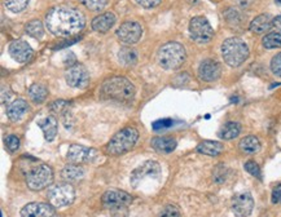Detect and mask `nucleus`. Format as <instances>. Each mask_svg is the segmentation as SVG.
<instances>
[{
	"instance_id": "1",
	"label": "nucleus",
	"mask_w": 281,
	"mask_h": 217,
	"mask_svg": "<svg viewBox=\"0 0 281 217\" xmlns=\"http://www.w3.org/2000/svg\"><path fill=\"white\" fill-rule=\"evenodd\" d=\"M45 26L60 38H73L86 26V17L75 8L57 5L45 14Z\"/></svg>"
},
{
	"instance_id": "2",
	"label": "nucleus",
	"mask_w": 281,
	"mask_h": 217,
	"mask_svg": "<svg viewBox=\"0 0 281 217\" xmlns=\"http://www.w3.org/2000/svg\"><path fill=\"white\" fill-rule=\"evenodd\" d=\"M135 86L123 76H113L105 80L101 84L100 94L104 98L121 101V102H130L135 97Z\"/></svg>"
},
{
	"instance_id": "3",
	"label": "nucleus",
	"mask_w": 281,
	"mask_h": 217,
	"mask_svg": "<svg viewBox=\"0 0 281 217\" xmlns=\"http://www.w3.org/2000/svg\"><path fill=\"white\" fill-rule=\"evenodd\" d=\"M157 59L163 70H176L187 59V52L180 43L170 41L161 47Z\"/></svg>"
},
{
	"instance_id": "4",
	"label": "nucleus",
	"mask_w": 281,
	"mask_h": 217,
	"mask_svg": "<svg viewBox=\"0 0 281 217\" xmlns=\"http://www.w3.org/2000/svg\"><path fill=\"white\" fill-rule=\"evenodd\" d=\"M249 47L240 38H229L223 41L222 56L227 65L239 67L249 57Z\"/></svg>"
},
{
	"instance_id": "5",
	"label": "nucleus",
	"mask_w": 281,
	"mask_h": 217,
	"mask_svg": "<svg viewBox=\"0 0 281 217\" xmlns=\"http://www.w3.org/2000/svg\"><path fill=\"white\" fill-rule=\"evenodd\" d=\"M138 138H139V132L136 128L127 127L125 129L119 131L118 133H115L113 137H111L110 141L106 145V153L110 155H122L129 153L134 146L138 142Z\"/></svg>"
},
{
	"instance_id": "6",
	"label": "nucleus",
	"mask_w": 281,
	"mask_h": 217,
	"mask_svg": "<svg viewBox=\"0 0 281 217\" xmlns=\"http://www.w3.org/2000/svg\"><path fill=\"white\" fill-rule=\"evenodd\" d=\"M161 165L154 160H146L131 173L130 181L132 187L140 189L148 181H157L161 177Z\"/></svg>"
},
{
	"instance_id": "7",
	"label": "nucleus",
	"mask_w": 281,
	"mask_h": 217,
	"mask_svg": "<svg viewBox=\"0 0 281 217\" xmlns=\"http://www.w3.org/2000/svg\"><path fill=\"white\" fill-rule=\"evenodd\" d=\"M53 181V171L52 168L47 164H40L38 167L33 168L29 172L26 177V184H28L29 189L39 191V190L45 189L49 186Z\"/></svg>"
},
{
	"instance_id": "8",
	"label": "nucleus",
	"mask_w": 281,
	"mask_h": 217,
	"mask_svg": "<svg viewBox=\"0 0 281 217\" xmlns=\"http://www.w3.org/2000/svg\"><path fill=\"white\" fill-rule=\"evenodd\" d=\"M189 34L191 38L200 44H205L211 40L214 36V30H212L211 25L202 16L193 17L189 22Z\"/></svg>"
},
{
	"instance_id": "9",
	"label": "nucleus",
	"mask_w": 281,
	"mask_h": 217,
	"mask_svg": "<svg viewBox=\"0 0 281 217\" xmlns=\"http://www.w3.org/2000/svg\"><path fill=\"white\" fill-rule=\"evenodd\" d=\"M48 202L56 208H61L71 204L75 199V190L70 184H63V185L55 186L48 190L47 194Z\"/></svg>"
},
{
	"instance_id": "10",
	"label": "nucleus",
	"mask_w": 281,
	"mask_h": 217,
	"mask_svg": "<svg viewBox=\"0 0 281 217\" xmlns=\"http://www.w3.org/2000/svg\"><path fill=\"white\" fill-rule=\"evenodd\" d=\"M65 80L68 86L76 90H83L90 83V72L80 63L69 66L65 72Z\"/></svg>"
},
{
	"instance_id": "11",
	"label": "nucleus",
	"mask_w": 281,
	"mask_h": 217,
	"mask_svg": "<svg viewBox=\"0 0 281 217\" xmlns=\"http://www.w3.org/2000/svg\"><path fill=\"white\" fill-rule=\"evenodd\" d=\"M117 38L126 44H135L141 39L142 36V28L141 25L135 22V21H127L123 22L118 28L117 32Z\"/></svg>"
},
{
	"instance_id": "12",
	"label": "nucleus",
	"mask_w": 281,
	"mask_h": 217,
	"mask_svg": "<svg viewBox=\"0 0 281 217\" xmlns=\"http://www.w3.org/2000/svg\"><path fill=\"white\" fill-rule=\"evenodd\" d=\"M254 199L249 191L237 193L232 198V212L237 217H249L253 212Z\"/></svg>"
},
{
	"instance_id": "13",
	"label": "nucleus",
	"mask_w": 281,
	"mask_h": 217,
	"mask_svg": "<svg viewBox=\"0 0 281 217\" xmlns=\"http://www.w3.org/2000/svg\"><path fill=\"white\" fill-rule=\"evenodd\" d=\"M98 156V152L95 149L86 148L82 145H71L68 150L66 158L73 164H82V163L94 162Z\"/></svg>"
},
{
	"instance_id": "14",
	"label": "nucleus",
	"mask_w": 281,
	"mask_h": 217,
	"mask_svg": "<svg viewBox=\"0 0 281 217\" xmlns=\"http://www.w3.org/2000/svg\"><path fill=\"white\" fill-rule=\"evenodd\" d=\"M222 75V66L218 61L211 59L204 60L198 67V76L202 82L211 83L215 82Z\"/></svg>"
},
{
	"instance_id": "15",
	"label": "nucleus",
	"mask_w": 281,
	"mask_h": 217,
	"mask_svg": "<svg viewBox=\"0 0 281 217\" xmlns=\"http://www.w3.org/2000/svg\"><path fill=\"white\" fill-rule=\"evenodd\" d=\"M9 55L14 61H17L18 63H26L33 59L34 56V51L30 47L29 43L24 40H14L9 44Z\"/></svg>"
},
{
	"instance_id": "16",
	"label": "nucleus",
	"mask_w": 281,
	"mask_h": 217,
	"mask_svg": "<svg viewBox=\"0 0 281 217\" xmlns=\"http://www.w3.org/2000/svg\"><path fill=\"white\" fill-rule=\"evenodd\" d=\"M21 217H56V210L51 203L34 202L22 208Z\"/></svg>"
},
{
	"instance_id": "17",
	"label": "nucleus",
	"mask_w": 281,
	"mask_h": 217,
	"mask_svg": "<svg viewBox=\"0 0 281 217\" xmlns=\"http://www.w3.org/2000/svg\"><path fill=\"white\" fill-rule=\"evenodd\" d=\"M103 202L109 208H114V207H122L130 204L132 202V196L129 193L123 191V190L110 189L104 193Z\"/></svg>"
},
{
	"instance_id": "18",
	"label": "nucleus",
	"mask_w": 281,
	"mask_h": 217,
	"mask_svg": "<svg viewBox=\"0 0 281 217\" xmlns=\"http://www.w3.org/2000/svg\"><path fill=\"white\" fill-rule=\"evenodd\" d=\"M30 107H29L26 101L22 100V98H17V100L12 101L7 106V115L12 122H20L26 115Z\"/></svg>"
},
{
	"instance_id": "19",
	"label": "nucleus",
	"mask_w": 281,
	"mask_h": 217,
	"mask_svg": "<svg viewBox=\"0 0 281 217\" xmlns=\"http://www.w3.org/2000/svg\"><path fill=\"white\" fill-rule=\"evenodd\" d=\"M115 20H117V18H115L114 13H111V12L103 13L92 20V29H94L96 32L105 34V32H108V31L114 26Z\"/></svg>"
},
{
	"instance_id": "20",
	"label": "nucleus",
	"mask_w": 281,
	"mask_h": 217,
	"mask_svg": "<svg viewBox=\"0 0 281 217\" xmlns=\"http://www.w3.org/2000/svg\"><path fill=\"white\" fill-rule=\"evenodd\" d=\"M38 125L44 133V138L48 142L53 141L57 134V129H59V122L55 117H45L43 118L42 121L38 122Z\"/></svg>"
},
{
	"instance_id": "21",
	"label": "nucleus",
	"mask_w": 281,
	"mask_h": 217,
	"mask_svg": "<svg viewBox=\"0 0 281 217\" xmlns=\"http://www.w3.org/2000/svg\"><path fill=\"white\" fill-rule=\"evenodd\" d=\"M272 21H274V18L271 17L270 14H259L250 22V31L254 32V34H264L266 31H268L272 28Z\"/></svg>"
},
{
	"instance_id": "22",
	"label": "nucleus",
	"mask_w": 281,
	"mask_h": 217,
	"mask_svg": "<svg viewBox=\"0 0 281 217\" xmlns=\"http://www.w3.org/2000/svg\"><path fill=\"white\" fill-rule=\"evenodd\" d=\"M150 145L156 152L162 153V154H170L176 149L177 142L173 137H156L153 138Z\"/></svg>"
},
{
	"instance_id": "23",
	"label": "nucleus",
	"mask_w": 281,
	"mask_h": 217,
	"mask_svg": "<svg viewBox=\"0 0 281 217\" xmlns=\"http://www.w3.org/2000/svg\"><path fill=\"white\" fill-rule=\"evenodd\" d=\"M61 177H63L64 181H66V184L76 183L84 177V169L79 164L71 163V164L64 167L63 171H61Z\"/></svg>"
},
{
	"instance_id": "24",
	"label": "nucleus",
	"mask_w": 281,
	"mask_h": 217,
	"mask_svg": "<svg viewBox=\"0 0 281 217\" xmlns=\"http://www.w3.org/2000/svg\"><path fill=\"white\" fill-rule=\"evenodd\" d=\"M196 150H197V153H200V154L209 155V156H218V155L222 154L223 150H224V145L219 141L208 140V141H202L201 144H198Z\"/></svg>"
},
{
	"instance_id": "25",
	"label": "nucleus",
	"mask_w": 281,
	"mask_h": 217,
	"mask_svg": "<svg viewBox=\"0 0 281 217\" xmlns=\"http://www.w3.org/2000/svg\"><path fill=\"white\" fill-rule=\"evenodd\" d=\"M29 97L32 98V101H34L35 103H42L44 102L47 96H48V90L44 84H40V83H35L32 84L30 88L28 91Z\"/></svg>"
},
{
	"instance_id": "26",
	"label": "nucleus",
	"mask_w": 281,
	"mask_h": 217,
	"mask_svg": "<svg viewBox=\"0 0 281 217\" xmlns=\"http://www.w3.org/2000/svg\"><path fill=\"white\" fill-rule=\"evenodd\" d=\"M118 60L125 67H131L138 62V52L131 47H125L119 51Z\"/></svg>"
},
{
	"instance_id": "27",
	"label": "nucleus",
	"mask_w": 281,
	"mask_h": 217,
	"mask_svg": "<svg viewBox=\"0 0 281 217\" xmlns=\"http://www.w3.org/2000/svg\"><path fill=\"white\" fill-rule=\"evenodd\" d=\"M240 150L245 154H255L260 150V142L255 136H246L240 141Z\"/></svg>"
},
{
	"instance_id": "28",
	"label": "nucleus",
	"mask_w": 281,
	"mask_h": 217,
	"mask_svg": "<svg viewBox=\"0 0 281 217\" xmlns=\"http://www.w3.org/2000/svg\"><path fill=\"white\" fill-rule=\"evenodd\" d=\"M240 132H241V124L237 122H228L219 132V137L223 140H233L239 136Z\"/></svg>"
},
{
	"instance_id": "29",
	"label": "nucleus",
	"mask_w": 281,
	"mask_h": 217,
	"mask_svg": "<svg viewBox=\"0 0 281 217\" xmlns=\"http://www.w3.org/2000/svg\"><path fill=\"white\" fill-rule=\"evenodd\" d=\"M25 31L35 39H42L44 36V26H43L42 21L39 20H33L28 22L25 26Z\"/></svg>"
},
{
	"instance_id": "30",
	"label": "nucleus",
	"mask_w": 281,
	"mask_h": 217,
	"mask_svg": "<svg viewBox=\"0 0 281 217\" xmlns=\"http://www.w3.org/2000/svg\"><path fill=\"white\" fill-rule=\"evenodd\" d=\"M262 44H263L264 48L267 49H276L281 48V32L280 31H274V32H270L263 38L262 40Z\"/></svg>"
},
{
	"instance_id": "31",
	"label": "nucleus",
	"mask_w": 281,
	"mask_h": 217,
	"mask_svg": "<svg viewBox=\"0 0 281 217\" xmlns=\"http://www.w3.org/2000/svg\"><path fill=\"white\" fill-rule=\"evenodd\" d=\"M4 4H5V7L11 10V12L18 13V12H22L24 9H26L29 0H5Z\"/></svg>"
},
{
	"instance_id": "32",
	"label": "nucleus",
	"mask_w": 281,
	"mask_h": 217,
	"mask_svg": "<svg viewBox=\"0 0 281 217\" xmlns=\"http://www.w3.org/2000/svg\"><path fill=\"white\" fill-rule=\"evenodd\" d=\"M227 175H228V169L224 164H219L214 168V172H212V180L215 184H223L226 181Z\"/></svg>"
},
{
	"instance_id": "33",
	"label": "nucleus",
	"mask_w": 281,
	"mask_h": 217,
	"mask_svg": "<svg viewBox=\"0 0 281 217\" xmlns=\"http://www.w3.org/2000/svg\"><path fill=\"white\" fill-rule=\"evenodd\" d=\"M79 1L90 10H96V12L103 10L108 4V0H79Z\"/></svg>"
},
{
	"instance_id": "34",
	"label": "nucleus",
	"mask_w": 281,
	"mask_h": 217,
	"mask_svg": "<svg viewBox=\"0 0 281 217\" xmlns=\"http://www.w3.org/2000/svg\"><path fill=\"white\" fill-rule=\"evenodd\" d=\"M158 217H181L180 210L174 204H169V206L163 207L161 210Z\"/></svg>"
},
{
	"instance_id": "35",
	"label": "nucleus",
	"mask_w": 281,
	"mask_h": 217,
	"mask_svg": "<svg viewBox=\"0 0 281 217\" xmlns=\"http://www.w3.org/2000/svg\"><path fill=\"white\" fill-rule=\"evenodd\" d=\"M271 71L274 72L275 76L281 79V52L271 60Z\"/></svg>"
},
{
	"instance_id": "36",
	"label": "nucleus",
	"mask_w": 281,
	"mask_h": 217,
	"mask_svg": "<svg viewBox=\"0 0 281 217\" xmlns=\"http://www.w3.org/2000/svg\"><path fill=\"white\" fill-rule=\"evenodd\" d=\"M244 168H245V171H246L247 173H250L251 176L260 179V168H259V165H258L255 162H253V160H249V162L245 163Z\"/></svg>"
},
{
	"instance_id": "37",
	"label": "nucleus",
	"mask_w": 281,
	"mask_h": 217,
	"mask_svg": "<svg viewBox=\"0 0 281 217\" xmlns=\"http://www.w3.org/2000/svg\"><path fill=\"white\" fill-rule=\"evenodd\" d=\"M5 144H7V148L9 149V152L14 153L20 148V138L14 134H9L5 137Z\"/></svg>"
},
{
	"instance_id": "38",
	"label": "nucleus",
	"mask_w": 281,
	"mask_h": 217,
	"mask_svg": "<svg viewBox=\"0 0 281 217\" xmlns=\"http://www.w3.org/2000/svg\"><path fill=\"white\" fill-rule=\"evenodd\" d=\"M70 103L66 102V101H55V102L51 105V110L56 114H63L64 111L68 109Z\"/></svg>"
},
{
	"instance_id": "39",
	"label": "nucleus",
	"mask_w": 281,
	"mask_h": 217,
	"mask_svg": "<svg viewBox=\"0 0 281 217\" xmlns=\"http://www.w3.org/2000/svg\"><path fill=\"white\" fill-rule=\"evenodd\" d=\"M173 123L174 122L171 121V119H162V121L154 122V123H153V129H154V131H163V129L171 127Z\"/></svg>"
},
{
	"instance_id": "40",
	"label": "nucleus",
	"mask_w": 281,
	"mask_h": 217,
	"mask_svg": "<svg viewBox=\"0 0 281 217\" xmlns=\"http://www.w3.org/2000/svg\"><path fill=\"white\" fill-rule=\"evenodd\" d=\"M12 98H13V92L11 91V88L8 86L1 87V102H11Z\"/></svg>"
},
{
	"instance_id": "41",
	"label": "nucleus",
	"mask_w": 281,
	"mask_h": 217,
	"mask_svg": "<svg viewBox=\"0 0 281 217\" xmlns=\"http://www.w3.org/2000/svg\"><path fill=\"white\" fill-rule=\"evenodd\" d=\"M162 0H136V3L141 5L142 8H153L157 7Z\"/></svg>"
},
{
	"instance_id": "42",
	"label": "nucleus",
	"mask_w": 281,
	"mask_h": 217,
	"mask_svg": "<svg viewBox=\"0 0 281 217\" xmlns=\"http://www.w3.org/2000/svg\"><path fill=\"white\" fill-rule=\"evenodd\" d=\"M281 200V184L278 185L272 191V203H279Z\"/></svg>"
},
{
	"instance_id": "43",
	"label": "nucleus",
	"mask_w": 281,
	"mask_h": 217,
	"mask_svg": "<svg viewBox=\"0 0 281 217\" xmlns=\"http://www.w3.org/2000/svg\"><path fill=\"white\" fill-rule=\"evenodd\" d=\"M272 28H276L278 29V31H280L281 32V14L280 16H278V17L274 18V21H272Z\"/></svg>"
},
{
	"instance_id": "44",
	"label": "nucleus",
	"mask_w": 281,
	"mask_h": 217,
	"mask_svg": "<svg viewBox=\"0 0 281 217\" xmlns=\"http://www.w3.org/2000/svg\"><path fill=\"white\" fill-rule=\"evenodd\" d=\"M251 3H253V0H237V4H239V7L241 8L250 7Z\"/></svg>"
},
{
	"instance_id": "45",
	"label": "nucleus",
	"mask_w": 281,
	"mask_h": 217,
	"mask_svg": "<svg viewBox=\"0 0 281 217\" xmlns=\"http://www.w3.org/2000/svg\"><path fill=\"white\" fill-rule=\"evenodd\" d=\"M276 1H278L279 4H281V0H276Z\"/></svg>"
},
{
	"instance_id": "46",
	"label": "nucleus",
	"mask_w": 281,
	"mask_h": 217,
	"mask_svg": "<svg viewBox=\"0 0 281 217\" xmlns=\"http://www.w3.org/2000/svg\"><path fill=\"white\" fill-rule=\"evenodd\" d=\"M280 202H281V200H280Z\"/></svg>"
}]
</instances>
